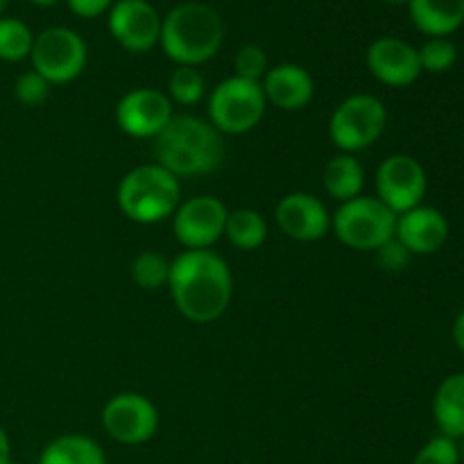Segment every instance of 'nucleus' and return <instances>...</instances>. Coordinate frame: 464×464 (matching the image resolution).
<instances>
[{"mask_svg":"<svg viewBox=\"0 0 464 464\" xmlns=\"http://www.w3.org/2000/svg\"><path fill=\"white\" fill-rule=\"evenodd\" d=\"M172 302L186 320L208 324L225 315L234 295V279L225 258L211 249H186L170 263Z\"/></svg>","mask_w":464,"mask_h":464,"instance_id":"nucleus-1","label":"nucleus"},{"mask_svg":"<svg viewBox=\"0 0 464 464\" xmlns=\"http://www.w3.org/2000/svg\"><path fill=\"white\" fill-rule=\"evenodd\" d=\"M152 152L159 166L179 179L218 170L225 159V143L220 131L204 118L172 116L154 139Z\"/></svg>","mask_w":464,"mask_h":464,"instance_id":"nucleus-2","label":"nucleus"},{"mask_svg":"<svg viewBox=\"0 0 464 464\" xmlns=\"http://www.w3.org/2000/svg\"><path fill=\"white\" fill-rule=\"evenodd\" d=\"M225 39V23L220 14L207 3L188 0L163 16L161 44L163 53L177 66H193L207 63L220 50Z\"/></svg>","mask_w":464,"mask_h":464,"instance_id":"nucleus-3","label":"nucleus"},{"mask_svg":"<svg viewBox=\"0 0 464 464\" xmlns=\"http://www.w3.org/2000/svg\"><path fill=\"white\" fill-rule=\"evenodd\" d=\"M116 202L122 216L139 225L168 220L181 204L179 179L159 163H145L122 177Z\"/></svg>","mask_w":464,"mask_h":464,"instance_id":"nucleus-4","label":"nucleus"},{"mask_svg":"<svg viewBox=\"0 0 464 464\" xmlns=\"http://www.w3.org/2000/svg\"><path fill=\"white\" fill-rule=\"evenodd\" d=\"M331 229L338 240L358 252H376L394 238L397 213L390 211L379 198H358L340 204L331 216Z\"/></svg>","mask_w":464,"mask_h":464,"instance_id":"nucleus-5","label":"nucleus"},{"mask_svg":"<svg viewBox=\"0 0 464 464\" xmlns=\"http://www.w3.org/2000/svg\"><path fill=\"white\" fill-rule=\"evenodd\" d=\"M266 107L261 82L227 77L208 98V122L220 134H247L263 121Z\"/></svg>","mask_w":464,"mask_h":464,"instance_id":"nucleus-6","label":"nucleus"},{"mask_svg":"<svg viewBox=\"0 0 464 464\" xmlns=\"http://www.w3.org/2000/svg\"><path fill=\"white\" fill-rule=\"evenodd\" d=\"M388 125L385 104L376 95L356 93L338 104L331 113L329 136L344 154L372 148Z\"/></svg>","mask_w":464,"mask_h":464,"instance_id":"nucleus-7","label":"nucleus"},{"mask_svg":"<svg viewBox=\"0 0 464 464\" xmlns=\"http://www.w3.org/2000/svg\"><path fill=\"white\" fill-rule=\"evenodd\" d=\"M30 59L32 71L44 75L50 84H68L86 68L89 50L75 30L57 25L34 36Z\"/></svg>","mask_w":464,"mask_h":464,"instance_id":"nucleus-8","label":"nucleus"},{"mask_svg":"<svg viewBox=\"0 0 464 464\" xmlns=\"http://www.w3.org/2000/svg\"><path fill=\"white\" fill-rule=\"evenodd\" d=\"M102 426L116 442L136 447L154 438L159 429V411L139 392H121L102 408Z\"/></svg>","mask_w":464,"mask_h":464,"instance_id":"nucleus-9","label":"nucleus"},{"mask_svg":"<svg viewBox=\"0 0 464 464\" xmlns=\"http://www.w3.org/2000/svg\"><path fill=\"white\" fill-rule=\"evenodd\" d=\"M429 179L426 170L411 154H392L376 170V193L392 213L411 211L424 199Z\"/></svg>","mask_w":464,"mask_h":464,"instance_id":"nucleus-10","label":"nucleus"},{"mask_svg":"<svg viewBox=\"0 0 464 464\" xmlns=\"http://www.w3.org/2000/svg\"><path fill=\"white\" fill-rule=\"evenodd\" d=\"M227 216L229 211L225 202L213 195H199L181 202L172 216L175 238L186 249H211L225 236Z\"/></svg>","mask_w":464,"mask_h":464,"instance_id":"nucleus-11","label":"nucleus"},{"mask_svg":"<svg viewBox=\"0 0 464 464\" xmlns=\"http://www.w3.org/2000/svg\"><path fill=\"white\" fill-rule=\"evenodd\" d=\"M172 100L157 89H131L118 100L116 122L131 139H157L172 121Z\"/></svg>","mask_w":464,"mask_h":464,"instance_id":"nucleus-12","label":"nucleus"},{"mask_svg":"<svg viewBox=\"0 0 464 464\" xmlns=\"http://www.w3.org/2000/svg\"><path fill=\"white\" fill-rule=\"evenodd\" d=\"M107 14L109 32L127 53H148L161 39L163 18L148 0H116Z\"/></svg>","mask_w":464,"mask_h":464,"instance_id":"nucleus-13","label":"nucleus"},{"mask_svg":"<svg viewBox=\"0 0 464 464\" xmlns=\"http://www.w3.org/2000/svg\"><path fill=\"white\" fill-rule=\"evenodd\" d=\"M367 68L372 75L385 86L403 89L420 80L421 63L420 53L408 41L397 36H381L372 41L365 54Z\"/></svg>","mask_w":464,"mask_h":464,"instance_id":"nucleus-14","label":"nucleus"},{"mask_svg":"<svg viewBox=\"0 0 464 464\" xmlns=\"http://www.w3.org/2000/svg\"><path fill=\"white\" fill-rule=\"evenodd\" d=\"M276 225L288 238L299 243H315L331 229L329 208L311 193H288L276 204Z\"/></svg>","mask_w":464,"mask_h":464,"instance_id":"nucleus-15","label":"nucleus"},{"mask_svg":"<svg viewBox=\"0 0 464 464\" xmlns=\"http://www.w3.org/2000/svg\"><path fill=\"white\" fill-rule=\"evenodd\" d=\"M394 238L411 254L429 256L440 252L449 238V222L442 211L433 207H415L397 216Z\"/></svg>","mask_w":464,"mask_h":464,"instance_id":"nucleus-16","label":"nucleus"},{"mask_svg":"<svg viewBox=\"0 0 464 464\" xmlns=\"http://www.w3.org/2000/svg\"><path fill=\"white\" fill-rule=\"evenodd\" d=\"M261 89L272 107L281 111H299L306 107L315 93V82L311 72L299 63H279L272 66L261 80Z\"/></svg>","mask_w":464,"mask_h":464,"instance_id":"nucleus-17","label":"nucleus"},{"mask_svg":"<svg viewBox=\"0 0 464 464\" xmlns=\"http://www.w3.org/2000/svg\"><path fill=\"white\" fill-rule=\"evenodd\" d=\"M411 21L421 34L449 36L464 25V0H411Z\"/></svg>","mask_w":464,"mask_h":464,"instance_id":"nucleus-18","label":"nucleus"},{"mask_svg":"<svg viewBox=\"0 0 464 464\" xmlns=\"http://www.w3.org/2000/svg\"><path fill=\"white\" fill-rule=\"evenodd\" d=\"M433 417L440 435L464 438V374H451L440 383L433 397Z\"/></svg>","mask_w":464,"mask_h":464,"instance_id":"nucleus-19","label":"nucleus"},{"mask_svg":"<svg viewBox=\"0 0 464 464\" xmlns=\"http://www.w3.org/2000/svg\"><path fill=\"white\" fill-rule=\"evenodd\" d=\"M322 181L331 198L338 199L340 204L349 202V199L358 198L365 186V168L353 154L343 152L326 161L324 170H322Z\"/></svg>","mask_w":464,"mask_h":464,"instance_id":"nucleus-20","label":"nucleus"},{"mask_svg":"<svg viewBox=\"0 0 464 464\" xmlns=\"http://www.w3.org/2000/svg\"><path fill=\"white\" fill-rule=\"evenodd\" d=\"M39 464H107L104 451L86 435H62L41 453Z\"/></svg>","mask_w":464,"mask_h":464,"instance_id":"nucleus-21","label":"nucleus"},{"mask_svg":"<svg viewBox=\"0 0 464 464\" xmlns=\"http://www.w3.org/2000/svg\"><path fill=\"white\" fill-rule=\"evenodd\" d=\"M225 236L234 247L252 252L266 243L267 225L261 213L254 211V208H236L227 216Z\"/></svg>","mask_w":464,"mask_h":464,"instance_id":"nucleus-22","label":"nucleus"},{"mask_svg":"<svg viewBox=\"0 0 464 464\" xmlns=\"http://www.w3.org/2000/svg\"><path fill=\"white\" fill-rule=\"evenodd\" d=\"M34 34L21 18L0 16V62H23L30 57Z\"/></svg>","mask_w":464,"mask_h":464,"instance_id":"nucleus-23","label":"nucleus"},{"mask_svg":"<svg viewBox=\"0 0 464 464\" xmlns=\"http://www.w3.org/2000/svg\"><path fill=\"white\" fill-rule=\"evenodd\" d=\"M204 91H207V82L202 72L193 66H177L168 80V98L184 107L198 104L204 98Z\"/></svg>","mask_w":464,"mask_h":464,"instance_id":"nucleus-24","label":"nucleus"},{"mask_svg":"<svg viewBox=\"0 0 464 464\" xmlns=\"http://www.w3.org/2000/svg\"><path fill=\"white\" fill-rule=\"evenodd\" d=\"M170 276V263L157 252H140L131 261V279L139 288L143 290H159L161 285H168Z\"/></svg>","mask_w":464,"mask_h":464,"instance_id":"nucleus-25","label":"nucleus"},{"mask_svg":"<svg viewBox=\"0 0 464 464\" xmlns=\"http://www.w3.org/2000/svg\"><path fill=\"white\" fill-rule=\"evenodd\" d=\"M421 72H447L458 62V48L449 36H430L420 50Z\"/></svg>","mask_w":464,"mask_h":464,"instance_id":"nucleus-26","label":"nucleus"},{"mask_svg":"<svg viewBox=\"0 0 464 464\" xmlns=\"http://www.w3.org/2000/svg\"><path fill=\"white\" fill-rule=\"evenodd\" d=\"M50 86L53 84L44 75H39L36 71H27L21 72L16 77V82H14V95L25 107H39V104H44L48 100Z\"/></svg>","mask_w":464,"mask_h":464,"instance_id":"nucleus-27","label":"nucleus"},{"mask_svg":"<svg viewBox=\"0 0 464 464\" xmlns=\"http://www.w3.org/2000/svg\"><path fill=\"white\" fill-rule=\"evenodd\" d=\"M236 75L243 77V80L261 82L266 77V72L270 71L267 66V54L261 45L247 44L236 53Z\"/></svg>","mask_w":464,"mask_h":464,"instance_id":"nucleus-28","label":"nucleus"},{"mask_svg":"<svg viewBox=\"0 0 464 464\" xmlns=\"http://www.w3.org/2000/svg\"><path fill=\"white\" fill-rule=\"evenodd\" d=\"M412 464H460L458 442L447 435H438L420 449Z\"/></svg>","mask_w":464,"mask_h":464,"instance_id":"nucleus-29","label":"nucleus"},{"mask_svg":"<svg viewBox=\"0 0 464 464\" xmlns=\"http://www.w3.org/2000/svg\"><path fill=\"white\" fill-rule=\"evenodd\" d=\"M411 256L412 254L397 238L388 240L383 247L376 249V261L385 272H401L411 263Z\"/></svg>","mask_w":464,"mask_h":464,"instance_id":"nucleus-30","label":"nucleus"},{"mask_svg":"<svg viewBox=\"0 0 464 464\" xmlns=\"http://www.w3.org/2000/svg\"><path fill=\"white\" fill-rule=\"evenodd\" d=\"M68 9L80 18H98L109 12L113 0H66Z\"/></svg>","mask_w":464,"mask_h":464,"instance_id":"nucleus-31","label":"nucleus"},{"mask_svg":"<svg viewBox=\"0 0 464 464\" xmlns=\"http://www.w3.org/2000/svg\"><path fill=\"white\" fill-rule=\"evenodd\" d=\"M9 460H12V444H9L5 429L0 426V464H9Z\"/></svg>","mask_w":464,"mask_h":464,"instance_id":"nucleus-32","label":"nucleus"},{"mask_svg":"<svg viewBox=\"0 0 464 464\" xmlns=\"http://www.w3.org/2000/svg\"><path fill=\"white\" fill-rule=\"evenodd\" d=\"M453 340H456L458 349L464 353V311L453 322Z\"/></svg>","mask_w":464,"mask_h":464,"instance_id":"nucleus-33","label":"nucleus"},{"mask_svg":"<svg viewBox=\"0 0 464 464\" xmlns=\"http://www.w3.org/2000/svg\"><path fill=\"white\" fill-rule=\"evenodd\" d=\"M32 5H39V7H50V5H57L59 0H30Z\"/></svg>","mask_w":464,"mask_h":464,"instance_id":"nucleus-34","label":"nucleus"},{"mask_svg":"<svg viewBox=\"0 0 464 464\" xmlns=\"http://www.w3.org/2000/svg\"><path fill=\"white\" fill-rule=\"evenodd\" d=\"M458 456H460V462L464 464V438L458 440Z\"/></svg>","mask_w":464,"mask_h":464,"instance_id":"nucleus-35","label":"nucleus"},{"mask_svg":"<svg viewBox=\"0 0 464 464\" xmlns=\"http://www.w3.org/2000/svg\"><path fill=\"white\" fill-rule=\"evenodd\" d=\"M385 5H394V7H399V5H408L411 0H383Z\"/></svg>","mask_w":464,"mask_h":464,"instance_id":"nucleus-36","label":"nucleus"},{"mask_svg":"<svg viewBox=\"0 0 464 464\" xmlns=\"http://www.w3.org/2000/svg\"><path fill=\"white\" fill-rule=\"evenodd\" d=\"M7 7H9V0H0V16L7 12Z\"/></svg>","mask_w":464,"mask_h":464,"instance_id":"nucleus-37","label":"nucleus"}]
</instances>
